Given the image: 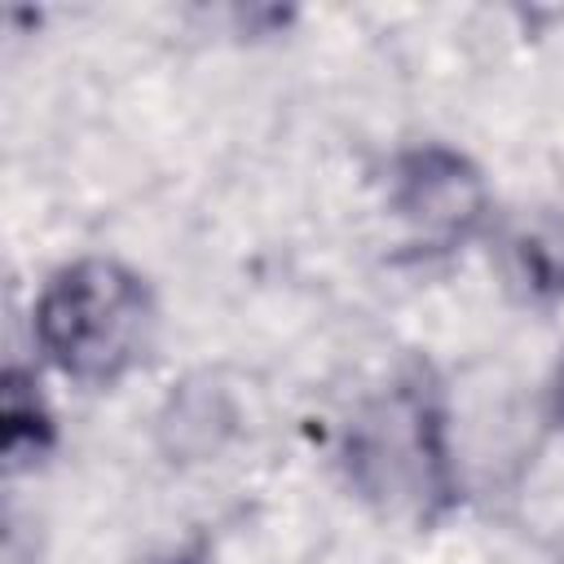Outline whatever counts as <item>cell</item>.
Masks as SVG:
<instances>
[{
    "label": "cell",
    "instance_id": "6da1fadb",
    "mask_svg": "<svg viewBox=\"0 0 564 564\" xmlns=\"http://www.w3.org/2000/svg\"><path fill=\"white\" fill-rule=\"evenodd\" d=\"M339 458L348 485L388 516L436 524L458 507L449 419L423 370L392 379L348 419Z\"/></svg>",
    "mask_w": 564,
    "mask_h": 564
},
{
    "label": "cell",
    "instance_id": "7a4b0ae2",
    "mask_svg": "<svg viewBox=\"0 0 564 564\" xmlns=\"http://www.w3.org/2000/svg\"><path fill=\"white\" fill-rule=\"evenodd\" d=\"M31 335L53 370L75 383L106 388L145 357L154 335V295L123 260L84 256L44 282Z\"/></svg>",
    "mask_w": 564,
    "mask_h": 564
},
{
    "label": "cell",
    "instance_id": "3957f363",
    "mask_svg": "<svg viewBox=\"0 0 564 564\" xmlns=\"http://www.w3.org/2000/svg\"><path fill=\"white\" fill-rule=\"evenodd\" d=\"M388 207L410 229L414 256H445L485 229L489 185L467 154L441 141H423L392 159Z\"/></svg>",
    "mask_w": 564,
    "mask_h": 564
},
{
    "label": "cell",
    "instance_id": "277c9868",
    "mask_svg": "<svg viewBox=\"0 0 564 564\" xmlns=\"http://www.w3.org/2000/svg\"><path fill=\"white\" fill-rule=\"evenodd\" d=\"M494 264L507 295L524 308L564 304V216L555 212H516L494 234Z\"/></svg>",
    "mask_w": 564,
    "mask_h": 564
},
{
    "label": "cell",
    "instance_id": "5b68a950",
    "mask_svg": "<svg viewBox=\"0 0 564 564\" xmlns=\"http://www.w3.org/2000/svg\"><path fill=\"white\" fill-rule=\"evenodd\" d=\"M53 414L40 397V383L31 370L9 366L4 375V467L26 471L53 449Z\"/></svg>",
    "mask_w": 564,
    "mask_h": 564
},
{
    "label": "cell",
    "instance_id": "8992f818",
    "mask_svg": "<svg viewBox=\"0 0 564 564\" xmlns=\"http://www.w3.org/2000/svg\"><path fill=\"white\" fill-rule=\"evenodd\" d=\"M546 401H551V423L564 427V361H560L555 375H551V397H546Z\"/></svg>",
    "mask_w": 564,
    "mask_h": 564
},
{
    "label": "cell",
    "instance_id": "52a82bcc",
    "mask_svg": "<svg viewBox=\"0 0 564 564\" xmlns=\"http://www.w3.org/2000/svg\"><path fill=\"white\" fill-rule=\"evenodd\" d=\"M159 564H203V560H194V555H172V560H159Z\"/></svg>",
    "mask_w": 564,
    "mask_h": 564
},
{
    "label": "cell",
    "instance_id": "ba28073f",
    "mask_svg": "<svg viewBox=\"0 0 564 564\" xmlns=\"http://www.w3.org/2000/svg\"><path fill=\"white\" fill-rule=\"evenodd\" d=\"M555 564H564V538L555 542Z\"/></svg>",
    "mask_w": 564,
    "mask_h": 564
}]
</instances>
